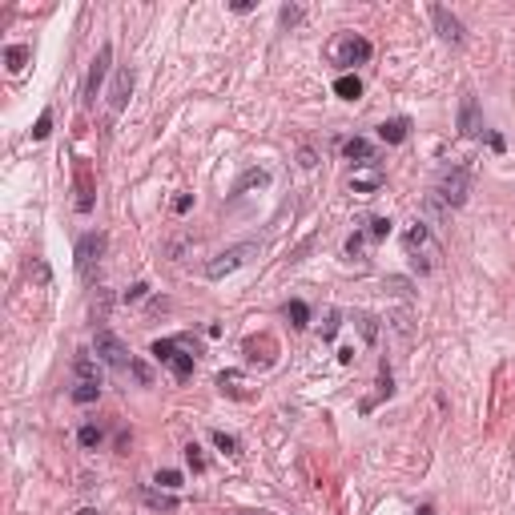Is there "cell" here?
Returning <instances> with one entry per match:
<instances>
[{
    "label": "cell",
    "mask_w": 515,
    "mask_h": 515,
    "mask_svg": "<svg viewBox=\"0 0 515 515\" xmlns=\"http://www.w3.org/2000/svg\"><path fill=\"white\" fill-rule=\"evenodd\" d=\"M402 246H407V258H411V266L419 270V274H431V270H439V258H443V246L435 242L431 234V226L427 222H415L407 234H402Z\"/></svg>",
    "instance_id": "obj_1"
},
{
    "label": "cell",
    "mask_w": 515,
    "mask_h": 515,
    "mask_svg": "<svg viewBox=\"0 0 515 515\" xmlns=\"http://www.w3.org/2000/svg\"><path fill=\"white\" fill-rule=\"evenodd\" d=\"M149 354H153L157 362H165V367L173 371V378L186 382V378L193 375V362H197V342H189V338H157Z\"/></svg>",
    "instance_id": "obj_2"
},
{
    "label": "cell",
    "mask_w": 515,
    "mask_h": 515,
    "mask_svg": "<svg viewBox=\"0 0 515 515\" xmlns=\"http://www.w3.org/2000/svg\"><path fill=\"white\" fill-rule=\"evenodd\" d=\"M467 193H471V169H467V165H451V169L439 173V182H435V197H439L443 206L459 210V206L467 202Z\"/></svg>",
    "instance_id": "obj_3"
},
{
    "label": "cell",
    "mask_w": 515,
    "mask_h": 515,
    "mask_svg": "<svg viewBox=\"0 0 515 515\" xmlns=\"http://www.w3.org/2000/svg\"><path fill=\"white\" fill-rule=\"evenodd\" d=\"M93 354L105 362V367H113V371H129V367H133V354H129V347L121 342L113 330H105V327L93 334Z\"/></svg>",
    "instance_id": "obj_4"
},
{
    "label": "cell",
    "mask_w": 515,
    "mask_h": 515,
    "mask_svg": "<svg viewBox=\"0 0 515 515\" xmlns=\"http://www.w3.org/2000/svg\"><path fill=\"white\" fill-rule=\"evenodd\" d=\"M258 254V242H237V246H230V250H222L217 258H210L206 262V278H226V274H234L237 266H246L250 258Z\"/></svg>",
    "instance_id": "obj_5"
},
{
    "label": "cell",
    "mask_w": 515,
    "mask_h": 515,
    "mask_svg": "<svg viewBox=\"0 0 515 515\" xmlns=\"http://www.w3.org/2000/svg\"><path fill=\"white\" fill-rule=\"evenodd\" d=\"M371 41L367 37H358V32H342L338 41H334V65H342V69H354V65H367L371 61Z\"/></svg>",
    "instance_id": "obj_6"
},
{
    "label": "cell",
    "mask_w": 515,
    "mask_h": 515,
    "mask_svg": "<svg viewBox=\"0 0 515 515\" xmlns=\"http://www.w3.org/2000/svg\"><path fill=\"white\" fill-rule=\"evenodd\" d=\"M109 65H113V45H101L93 57V65H89V77H85V93L81 101L85 105H93L97 93H101V85H105V77H109Z\"/></svg>",
    "instance_id": "obj_7"
},
{
    "label": "cell",
    "mask_w": 515,
    "mask_h": 515,
    "mask_svg": "<svg viewBox=\"0 0 515 515\" xmlns=\"http://www.w3.org/2000/svg\"><path fill=\"white\" fill-rule=\"evenodd\" d=\"M101 254H105V234H85L81 242H77V274L89 282L93 278V266L101 262Z\"/></svg>",
    "instance_id": "obj_8"
},
{
    "label": "cell",
    "mask_w": 515,
    "mask_h": 515,
    "mask_svg": "<svg viewBox=\"0 0 515 515\" xmlns=\"http://www.w3.org/2000/svg\"><path fill=\"white\" fill-rule=\"evenodd\" d=\"M431 21H435V28H439V37H443V41H451V45H463V41H467L463 21H459L455 12H447L443 4H431Z\"/></svg>",
    "instance_id": "obj_9"
},
{
    "label": "cell",
    "mask_w": 515,
    "mask_h": 515,
    "mask_svg": "<svg viewBox=\"0 0 515 515\" xmlns=\"http://www.w3.org/2000/svg\"><path fill=\"white\" fill-rule=\"evenodd\" d=\"M129 93H133V69L121 65L117 77H113V85H109V117H117L121 109L129 105Z\"/></svg>",
    "instance_id": "obj_10"
},
{
    "label": "cell",
    "mask_w": 515,
    "mask_h": 515,
    "mask_svg": "<svg viewBox=\"0 0 515 515\" xmlns=\"http://www.w3.org/2000/svg\"><path fill=\"white\" fill-rule=\"evenodd\" d=\"M382 182H387V169L378 162H367V165H358L351 173V189L354 193H375V189H382Z\"/></svg>",
    "instance_id": "obj_11"
},
{
    "label": "cell",
    "mask_w": 515,
    "mask_h": 515,
    "mask_svg": "<svg viewBox=\"0 0 515 515\" xmlns=\"http://www.w3.org/2000/svg\"><path fill=\"white\" fill-rule=\"evenodd\" d=\"M459 133H463V137H479V133H483L479 101H475L471 93H463V101H459Z\"/></svg>",
    "instance_id": "obj_12"
},
{
    "label": "cell",
    "mask_w": 515,
    "mask_h": 515,
    "mask_svg": "<svg viewBox=\"0 0 515 515\" xmlns=\"http://www.w3.org/2000/svg\"><path fill=\"white\" fill-rule=\"evenodd\" d=\"M72 378L77 382H101V358L93 351H77L72 358Z\"/></svg>",
    "instance_id": "obj_13"
},
{
    "label": "cell",
    "mask_w": 515,
    "mask_h": 515,
    "mask_svg": "<svg viewBox=\"0 0 515 515\" xmlns=\"http://www.w3.org/2000/svg\"><path fill=\"white\" fill-rule=\"evenodd\" d=\"M141 503H145V507H153V512H177V495L173 492H162V487H145V492H141Z\"/></svg>",
    "instance_id": "obj_14"
},
{
    "label": "cell",
    "mask_w": 515,
    "mask_h": 515,
    "mask_svg": "<svg viewBox=\"0 0 515 515\" xmlns=\"http://www.w3.org/2000/svg\"><path fill=\"white\" fill-rule=\"evenodd\" d=\"M407 133H411V121H407V117H391V121L378 125V137L387 141V145H402Z\"/></svg>",
    "instance_id": "obj_15"
},
{
    "label": "cell",
    "mask_w": 515,
    "mask_h": 515,
    "mask_svg": "<svg viewBox=\"0 0 515 515\" xmlns=\"http://www.w3.org/2000/svg\"><path fill=\"white\" fill-rule=\"evenodd\" d=\"M342 153H347V157H351V162H375V145H371V141L367 137H351L347 141V145H342Z\"/></svg>",
    "instance_id": "obj_16"
},
{
    "label": "cell",
    "mask_w": 515,
    "mask_h": 515,
    "mask_svg": "<svg viewBox=\"0 0 515 515\" xmlns=\"http://www.w3.org/2000/svg\"><path fill=\"white\" fill-rule=\"evenodd\" d=\"M334 93L342 97V101H358V97H362V81H358L354 72H342V77L334 81Z\"/></svg>",
    "instance_id": "obj_17"
},
{
    "label": "cell",
    "mask_w": 515,
    "mask_h": 515,
    "mask_svg": "<svg viewBox=\"0 0 515 515\" xmlns=\"http://www.w3.org/2000/svg\"><path fill=\"white\" fill-rule=\"evenodd\" d=\"M254 186H270V173H266V169H246V173L234 182V197L246 193V189H254Z\"/></svg>",
    "instance_id": "obj_18"
},
{
    "label": "cell",
    "mask_w": 515,
    "mask_h": 515,
    "mask_svg": "<svg viewBox=\"0 0 515 515\" xmlns=\"http://www.w3.org/2000/svg\"><path fill=\"white\" fill-rule=\"evenodd\" d=\"M109 306H113V294H109V290H101V286H97L93 302H89V314H93V322H105V318H109Z\"/></svg>",
    "instance_id": "obj_19"
},
{
    "label": "cell",
    "mask_w": 515,
    "mask_h": 515,
    "mask_svg": "<svg viewBox=\"0 0 515 515\" xmlns=\"http://www.w3.org/2000/svg\"><path fill=\"white\" fill-rule=\"evenodd\" d=\"M217 387L234 398H250V391H242V375H237V371H222V375H217Z\"/></svg>",
    "instance_id": "obj_20"
},
{
    "label": "cell",
    "mask_w": 515,
    "mask_h": 515,
    "mask_svg": "<svg viewBox=\"0 0 515 515\" xmlns=\"http://www.w3.org/2000/svg\"><path fill=\"white\" fill-rule=\"evenodd\" d=\"M4 65H8V72H21L28 65V45H8L4 48Z\"/></svg>",
    "instance_id": "obj_21"
},
{
    "label": "cell",
    "mask_w": 515,
    "mask_h": 515,
    "mask_svg": "<svg viewBox=\"0 0 515 515\" xmlns=\"http://www.w3.org/2000/svg\"><path fill=\"white\" fill-rule=\"evenodd\" d=\"M286 318H290V327H294V330H302L306 322H310V306L298 302V298H294V302H286Z\"/></svg>",
    "instance_id": "obj_22"
},
{
    "label": "cell",
    "mask_w": 515,
    "mask_h": 515,
    "mask_svg": "<svg viewBox=\"0 0 515 515\" xmlns=\"http://www.w3.org/2000/svg\"><path fill=\"white\" fill-rule=\"evenodd\" d=\"M153 483H157L162 492H177V487L186 483V475H182V471H173V467H165V471H157V475H153Z\"/></svg>",
    "instance_id": "obj_23"
},
{
    "label": "cell",
    "mask_w": 515,
    "mask_h": 515,
    "mask_svg": "<svg viewBox=\"0 0 515 515\" xmlns=\"http://www.w3.org/2000/svg\"><path fill=\"white\" fill-rule=\"evenodd\" d=\"M97 398H101V382H77V387H72V402H81V407H85V402H97Z\"/></svg>",
    "instance_id": "obj_24"
},
{
    "label": "cell",
    "mask_w": 515,
    "mask_h": 515,
    "mask_svg": "<svg viewBox=\"0 0 515 515\" xmlns=\"http://www.w3.org/2000/svg\"><path fill=\"white\" fill-rule=\"evenodd\" d=\"M210 439H213V447H217L222 455H230V459H237V455H242V447H237L234 435H226V431H213Z\"/></svg>",
    "instance_id": "obj_25"
},
{
    "label": "cell",
    "mask_w": 515,
    "mask_h": 515,
    "mask_svg": "<svg viewBox=\"0 0 515 515\" xmlns=\"http://www.w3.org/2000/svg\"><path fill=\"white\" fill-rule=\"evenodd\" d=\"M101 439H105V435H101V427H93V422H85V427L77 431V443L85 447V451H93V447H101Z\"/></svg>",
    "instance_id": "obj_26"
},
{
    "label": "cell",
    "mask_w": 515,
    "mask_h": 515,
    "mask_svg": "<svg viewBox=\"0 0 515 515\" xmlns=\"http://www.w3.org/2000/svg\"><path fill=\"white\" fill-rule=\"evenodd\" d=\"M302 17H306V8H302V4H286V8H282V12H278V21L286 24V28H294V24H302Z\"/></svg>",
    "instance_id": "obj_27"
},
{
    "label": "cell",
    "mask_w": 515,
    "mask_h": 515,
    "mask_svg": "<svg viewBox=\"0 0 515 515\" xmlns=\"http://www.w3.org/2000/svg\"><path fill=\"white\" fill-rule=\"evenodd\" d=\"M387 234H391V217H371V222H367V237L382 242Z\"/></svg>",
    "instance_id": "obj_28"
},
{
    "label": "cell",
    "mask_w": 515,
    "mask_h": 515,
    "mask_svg": "<svg viewBox=\"0 0 515 515\" xmlns=\"http://www.w3.org/2000/svg\"><path fill=\"white\" fill-rule=\"evenodd\" d=\"M48 133H52V109H45V113L37 117V125H32V141H45Z\"/></svg>",
    "instance_id": "obj_29"
},
{
    "label": "cell",
    "mask_w": 515,
    "mask_h": 515,
    "mask_svg": "<svg viewBox=\"0 0 515 515\" xmlns=\"http://www.w3.org/2000/svg\"><path fill=\"white\" fill-rule=\"evenodd\" d=\"M338 327H342V322H338V310H330V314H327V322H322V342H334Z\"/></svg>",
    "instance_id": "obj_30"
},
{
    "label": "cell",
    "mask_w": 515,
    "mask_h": 515,
    "mask_svg": "<svg viewBox=\"0 0 515 515\" xmlns=\"http://www.w3.org/2000/svg\"><path fill=\"white\" fill-rule=\"evenodd\" d=\"M145 294H149V282H133V286H129V290H125L121 298H125V306H129V302H141Z\"/></svg>",
    "instance_id": "obj_31"
},
{
    "label": "cell",
    "mask_w": 515,
    "mask_h": 515,
    "mask_svg": "<svg viewBox=\"0 0 515 515\" xmlns=\"http://www.w3.org/2000/svg\"><path fill=\"white\" fill-rule=\"evenodd\" d=\"M186 463H189L193 471H206V459H202V447H197V443L186 447Z\"/></svg>",
    "instance_id": "obj_32"
},
{
    "label": "cell",
    "mask_w": 515,
    "mask_h": 515,
    "mask_svg": "<svg viewBox=\"0 0 515 515\" xmlns=\"http://www.w3.org/2000/svg\"><path fill=\"white\" fill-rule=\"evenodd\" d=\"M358 330H362V338H367V342H375L378 327H375V318H371V314H358Z\"/></svg>",
    "instance_id": "obj_33"
},
{
    "label": "cell",
    "mask_w": 515,
    "mask_h": 515,
    "mask_svg": "<svg viewBox=\"0 0 515 515\" xmlns=\"http://www.w3.org/2000/svg\"><path fill=\"white\" fill-rule=\"evenodd\" d=\"M378 395H382V398H391V395H395V382H391V371H387V367L378 371Z\"/></svg>",
    "instance_id": "obj_34"
},
{
    "label": "cell",
    "mask_w": 515,
    "mask_h": 515,
    "mask_svg": "<svg viewBox=\"0 0 515 515\" xmlns=\"http://www.w3.org/2000/svg\"><path fill=\"white\" fill-rule=\"evenodd\" d=\"M362 246H367V234H351V237H347V254H351V258H362Z\"/></svg>",
    "instance_id": "obj_35"
},
{
    "label": "cell",
    "mask_w": 515,
    "mask_h": 515,
    "mask_svg": "<svg viewBox=\"0 0 515 515\" xmlns=\"http://www.w3.org/2000/svg\"><path fill=\"white\" fill-rule=\"evenodd\" d=\"M129 371H133V378H137V382H145V387L153 382V375H149V367H145V362H133Z\"/></svg>",
    "instance_id": "obj_36"
},
{
    "label": "cell",
    "mask_w": 515,
    "mask_h": 515,
    "mask_svg": "<svg viewBox=\"0 0 515 515\" xmlns=\"http://www.w3.org/2000/svg\"><path fill=\"white\" fill-rule=\"evenodd\" d=\"M189 206H193V197H189V193H182V197H177V202H173V210H177V213H186Z\"/></svg>",
    "instance_id": "obj_37"
},
{
    "label": "cell",
    "mask_w": 515,
    "mask_h": 515,
    "mask_svg": "<svg viewBox=\"0 0 515 515\" xmlns=\"http://www.w3.org/2000/svg\"><path fill=\"white\" fill-rule=\"evenodd\" d=\"M32 274H37V282H48V266L45 262H32Z\"/></svg>",
    "instance_id": "obj_38"
},
{
    "label": "cell",
    "mask_w": 515,
    "mask_h": 515,
    "mask_svg": "<svg viewBox=\"0 0 515 515\" xmlns=\"http://www.w3.org/2000/svg\"><path fill=\"white\" fill-rule=\"evenodd\" d=\"M298 157H302V165H306V169H314V165H318V157H314V149H302Z\"/></svg>",
    "instance_id": "obj_39"
},
{
    "label": "cell",
    "mask_w": 515,
    "mask_h": 515,
    "mask_svg": "<svg viewBox=\"0 0 515 515\" xmlns=\"http://www.w3.org/2000/svg\"><path fill=\"white\" fill-rule=\"evenodd\" d=\"M487 141H492V149H495V153H503V145H507V141L499 137V133H487Z\"/></svg>",
    "instance_id": "obj_40"
},
{
    "label": "cell",
    "mask_w": 515,
    "mask_h": 515,
    "mask_svg": "<svg viewBox=\"0 0 515 515\" xmlns=\"http://www.w3.org/2000/svg\"><path fill=\"white\" fill-rule=\"evenodd\" d=\"M419 515H435V507H419Z\"/></svg>",
    "instance_id": "obj_41"
},
{
    "label": "cell",
    "mask_w": 515,
    "mask_h": 515,
    "mask_svg": "<svg viewBox=\"0 0 515 515\" xmlns=\"http://www.w3.org/2000/svg\"><path fill=\"white\" fill-rule=\"evenodd\" d=\"M77 515H97V512H93V507H85V512H77Z\"/></svg>",
    "instance_id": "obj_42"
},
{
    "label": "cell",
    "mask_w": 515,
    "mask_h": 515,
    "mask_svg": "<svg viewBox=\"0 0 515 515\" xmlns=\"http://www.w3.org/2000/svg\"><path fill=\"white\" fill-rule=\"evenodd\" d=\"M237 515H266V512H237Z\"/></svg>",
    "instance_id": "obj_43"
}]
</instances>
